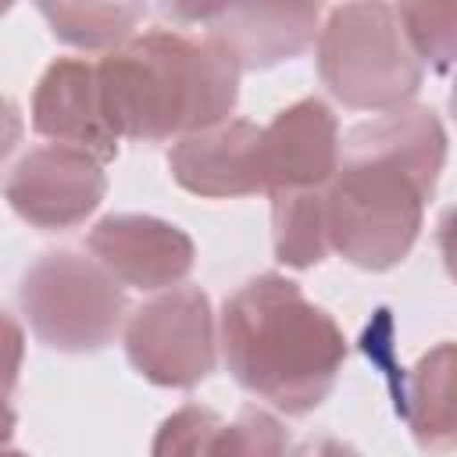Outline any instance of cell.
I'll return each instance as SVG.
<instances>
[{"label":"cell","mask_w":457,"mask_h":457,"mask_svg":"<svg viewBox=\"0 0 457 457\" xmlns=\"http://www.w3.org/2000/svg\"><path fill=\"white\" fill-rule=\"evenodd\" d=\"M21 132H25V121H21L18 104L7 100V96H0V161L18 146Z\"/></svg>","instance_id":"cell-20"},{"label":"cell","mask_w":457,"mask_h":457,"mask_svg":"<svg viewBox=\"0 0 457 457\" xmlns=\"http://www.w3.org/2000/svg\"><path fill=\"white\" fill-rule=\"evenodd\" d=\"M271 239L286 268H314L328 257L325 189L271 193Z\"/></svg>","instance_id":"cell-14"},{"label":"cell","mask_w":457,"mask_h":457,"mask_svg":"<svg viewBox=\"0 0 457 457\" xmlns=\"http://www.w3.org/2000/svg\"><path fill=\"white\" fill-rule=\"evenodd\" d=\"M443 161L446 129L432 107L407 104L353 125L325 186L328 250L364 271L396 268L418 243Z\"/></svg>","instance_id":"cell-1"},{"label":"cell","mask_w":457,"mask_h":457,"mask_svg":"<svg viewBox=\"0 0 457 457\" xmlns=\"http://www.w3.org/2000/svg\"><path fill=\"white\" fill-rule=\"evenodd\" d=\"M39 14L50 21V32L82 50H114L132 39L143 21V4H39Z\"/></svg>","instance_id":"cell-15"},{"label":"cell","mask_w":457,"mask_h":457,"mask_svg":"<svg viewBox=\"0 0 457 457\" xmlns=\"http://www.w3.org/2000/svg\"><path fill=\"white\" fill-rule=\"evenodd\" d=\"M96 89L118 139H186L228 121L239 68L207 39L150 29L96 61Z\"/></svg>","instance_id":"cell-3"},{"label":"cell","mask_w":457,"mask_h":457,"mask_svg":"<svg viewBox=\"0 0 457 457\" xmlns=\"http://www.w3.org/2000/svg\"><path fill=\"white\" fill-rule=\"evenodd\" d=\"M4 11H7V4H0V14H4Z\"/></svg>","instance_id":"cell-24"},{"label":"cell","mask_w":457,"mask_h":457,"mask_svg":"<svg viewBox=\"0 0 457 457\" xmlns=\"http://www.w3.org/2000/svg\"><path fill=\"white\" fill-rule=\"evenodd\" d=\"M86 243L118 286L143 293L179 286L196 261L189 232L154 214H107L89 228Z\"/></svg>","instance_id":"cell-9"},{"label":"cell","mask_w":457,"mask_h":457,"mask_svg":"<svg viewBox=\"0 0 457 457\" xmlns=\"http://www.w3.org/2000/svg\"><path fill=\"white\" fill-rule=\"evenodd\" d=\"M400 29L407 46L414 50L418 61H425L436 71H446L453 64V46H457V7H428V4H400L396 7Z\"/></svg>","instance_id":"cell-17"},{"label":"cell","mask_w":457,"mask_h":457,"mask_svg":"<svg viewBox=\"0 0 457 457\" xmlns=\"http://www.w3.org/2000/svg\"><path fill=\"white\" fill-rule=\"evenodd\" d=\"M18 303L32 336L57 353H96L125 321L121 286L75 250L39 253L21 275Z\"/></svg>","instance_id":"cell-5"},{"label":"cell","mask_w":457,"mask_h":457,"mask_svg":"<svg viewBox=\"0 0 457 457\" xmlns=\"http://www.w3.org/2000/svg\"><path fill=\"white\" fill-rule=\"evenodd\" d=\"M318 75L353 111H396L421 86V61L393 4H339L318 25Z\"/></svg>","instance_id":"cell-4"},{"label":"cell","mask_w":457,"mask_h":457,"mask_svg":"<svg viewBox=\"0 0 457 457\" xmlns=\"http://www.w3.org/2000/svg\"><path fill=\"white\" fill-rule=\"evenodd\" d=\"M175 21L204 29L239 71L271 68L303 54L318 39L321 7L311 4H171L161 7Z\"/></svg>","instance_id":"cell-7"},{"label":"cell","mask_w":457,"mask_h":457,"mask_svg":"<svg viewBox=\"0 0 457 457\" xmlns=\"http://www.w3.org/2000/svg\"><path fill=\"white\" fill-rule=\"evenodd\" d=\"M107 175L89 154L68 146L29 150L4 182V196L18 218L36 228H71L82 225L104 200Z\"/></svg>","instance_id":"cell-8"},{"label":"cell","mask_w":457,"mask_h":457,"mask_svg":"<svg viewBox=\"0 0 457 457\" xmlns=\"http://www.w3.org/2000/svg\"><path fill=\"white\" fill-rule=\"evenodd\" d=\"M129 364L154 386L189 389L214 371L218 339L211 300L200 286H171L125 321Z\"/></svg>","instance_id":"cell-6"},{"label":"cell","mask_w":457,"mask_h":457,"mask_svg":"<svg viewBox=\"0 0 457 457\" xmlns=\"http://www.w3.org/2000/svg\"><path fill=\"white\" fill-rule=\"evenodd\" d=\"M171 179L196 196L228 200L264 193L261 175V125L246 118L221 121L207 132L175 139L168 150Z\"/></svg>","instance_id":"cell-12"},{"label":"cell","mask_w":457,"mask_h":457,"mask_svg":"<svg viewBox=\"0 0 457 457\" xmlns=\"http://www.w3.org/2000/svg\"><path fill=\"white\" fill-rule=\"evenodd\" d=\"M218 343L228 375L286 414L321 407L346 361L336 318L275 271L243 282L225 300Z\"/></svg>","instance_id":"cell-2"},{"label":"cell","mask_w":457,"mask_h":457,"mask_svg":"<svg viewBox=\"0 0 457 457\" xmlns=\"http://www.w3.org/2000/svg\"><path fill=\"white\" fill-rule=\"evenodd\" d=\"M14 421H18V418H14V411L0 400V450H4V446H7V439L14 436Z\"/></svg>","instance_id":"cell-22"},{"label":"cell","mask_w":457,"mask_h":457,"mask_svg":"<svg viewBox=\"0 0 457 457\" xmlns=\"http://www.w3.org/2000/svg\"><path fill=\"white\" fill-rule=\"evenodd\" d=\"M289 436L282 421L261 407H243L232 421H221L204 457H286Z\"/></svg>","instance_id":"cell-16"},{"label":"cell","mask_w":457,"mask_h":457,"mask_svg":"<svg viewBox=\"0 0 457 457\" xmlns=\"http://www.w3.org/2000/svg\"><path fill=\"white\" fill-rule=\"evenodd\" d=\"M289 457H361V453L332 436H314V439H303Z\"/></svg>","instance_id":"cell-21"},{"label":"cell","mask_w":457,"mask_h":457,"mask_svg":"<svg viewBox=\"0 0 457 457\" xmlns=\"http://www.w3.org/2000/svg\"><path fill=\"white\" fill-rule=\"evenodd\" d=\"M221 421L225 418L218 411L200 407V403H186L161 421L154 446H150V457H204Z\"/></svg>","instance_id":"cell-18"},{"label":"cell","mask_w":457,"mask_h":457,"mask_svg":"<svg viewBox=\"0 0 457 457\" xmlns=\"http://www.w3.org/2000/svg\"><path fill=\"white\" fill-rule=\"evenodd\" d=\"M0 457H25V453H18V450H0Z\"/></svg>","instance_id":"cell-23"},{"label":"cell","mask_w":457,"mask_h":457,"mask_svg":"<svg viewBox=\"0 0 457 457\" xmlns=\"http://www.w3.org/2000/svg\"><path fill=\"white\" fill-rule=\"evenodd\" d=\"M32 129L54 146H68L89 154L93 161L107 164L118 157V136L104 118L100 89H96V64L82 57H57L32 96Z\"/></svg>","instance_id":"cell-11"},{"label":"cell","mask_w":457,"mask_h":457,"mask_svg":"<svg viewBox=\"0 0 457 457\" xmlns=\"http://www.w3.org/2000/svg\"><path fill=\"white\" fill-rule=\"evenodd\" d=\"M339 164V121L318 96H303L261 125L264 193L325 189Z\"/></svg>","instance_id":"cell-10"},{"label":"cell","mask_w":457,"mask_h":457,"mask_svg":"<svg viewBox=\"0 0 457 457\" xmlns=\"http://www.w3.org/2000/svg\"><path fill=\"white\" fill-rule=\"evenodd\" d=\"M396 411L425 450H446L453 443V343H439L403 375Z\"/></svg>","instance_id":"cell-13"},{"label":"cell","mask_w":457,"mask_h":457,"mask_svg":"<svg viewBox=\"0 0 457 457\" xmlns=\"http://www.w3.org/2000/svg\"><path fill=\"white\" fill-rule=\"evenodd\" d=\"M21 357H25V332L11 314L0 311V400L14 389Z\"/></svg>","instance_id":"cell-19"}]
</instances>
